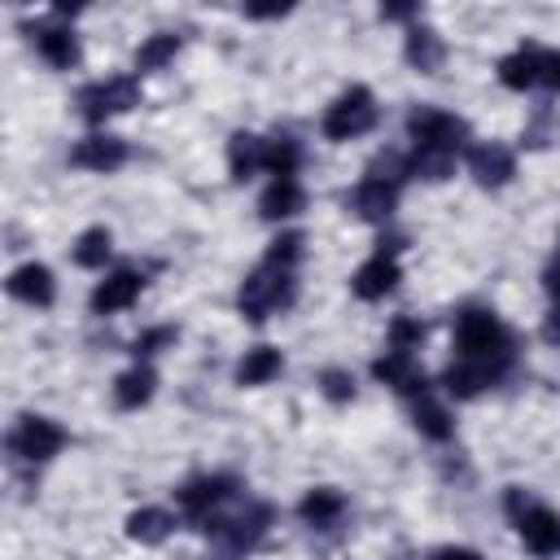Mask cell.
<instances>
[{
	"label": "cell",
	"instance_id": "obj_1",
	"mask_svg": "<svg viewBox=\"0 0 560 560\" xmlns=\"http://www.w3.org/2000/svg\"><path fill=\"white\" fill-rule=\"evenodd\" d=\"M294 294H299L294 276H290L285 267H271V263H263L254 276H245V285H241L236 307H241V316H245V320H267V312H276V307H290V303H294Z\"/></svg>",
	"mask_w": 560,
	"mask_h": 560
},
{
	"label": "cell",
	"instance_id": "obj_2",
	"mask_svg": "<svg viewBox=\"0 0 560 560\" xmlns=\"http://www.w3.org/2000/svg\"><path fill=\"white\" fill-rule=\"evenodd\" d=\"M455 346H460V360H508V333H503L499 316H490L482 307L460 316Z\"/></svg>",
	"mask_w": 560,
	"mask_h": 560
},
{
	"label": "cell",
	"instance_id": "obj_3",
	"mask_svg": "<svg viewBox=\"0 0 560 560\" xmlns=\"http://www.w3.org/2000/svg\"><path fill=\"white\" fill-rule=\"evenodd\" d=\"M377 123V101H373V93L368 88H346L333 106H329V114H325V136L329 141H355V136H364L368 127Z\"/></svg>",
	"mask_w": 560,
	"mask_h": 560
},
{
	"label": "cell",
	"instance_id": "obj_4",
	"mask_svg": "<svg viewBox=\"0 0 560 560\" xmlns=\"http://www.w3.org/2000/svg\"><path fill=\"white\" fill-rule=\"evenodd\" d=\"M407 132H412L416 145H425V149H447V154H455V149L468 141V123H464V119L442 114V110H429V106H421V110L407 114Z\"/></svg>",
	"mask_w": 560,
	"mask_h": 560
},
{
	"label": "cell",
	"instance_id": "obj_5",
	"mask_svg": "<svg viewBox=\"0 0 560 560\" xmlns=\"http://www.w3.org/2000/svg\"><path fill=\"white\" fill-rule=\"evenodd\" d=\"M132 106H141V84L136 80H110V84H88L84 93H80V114L88 119V123H106L110 114H119V110H132Z\"/></svg>",
	"mask_w": 560,
	"mask_h": 560
},
{
	"label": "cell",
	"instance_id": "obj_6",
	"mask_svg": "<svg viewBox=\"0 0 560 560\" xmlns=\"http://www.w3.org/2000/svg\"><path fill=\"white\" fill-rule=\"evenodd\" d=\"M62 447H66V434L53 421H45V416H23L14 425V434H10V451L23 455V460H32V464L53 460Z\"/></svg>",
	"mask_w": 560,
	"mask_h": 560
},
{
	"label": "cell",
	"instance_id": "obj_7",
	"mask_svg": "<svg viewBox=\"0 0 560 560\" xmlns=\"http://www.w3.org/2000/svg\"><path fill=\"white\" fill-rule=\"evenodd\" d=\"M267 525H271V508H267V503H254L249 512H241V516H232V521L210 516L202 529H215V534L223 538V547H228L232 556H241V551H249V547L267 534Z\"/></svg>",
	"mask_w": 560,
	"mask_h": 560
},
{
	"label": "cell",
	"instance_id": "obj_8",
	"mask_svg": "<svg viewBox=\"0 0 560 560\" xmlns=\"http://www.w3.org/2000/svg\"><path fill=\"white\" fill-rule=\"evenodd\" d=\"M236 495V477H193V482H184L180 490H175V503L188 512V516H197V521H210V512L219 508V503H228Z\"/></svg>",
	"mask_w": 560,
	"mask_h": 560
},
{
	"label": "cell",
	"instance_id": "obj_9",
	"mask_svg": "<svg viewBox=\"0 0 560 560\" xmlns=\"http://www.w3.org/2000/svg\"><path fill=\"white\" fill-rule=\"evenodd\" d=\"M5 290H10V299L27 303V307H49V303L58 299V285H53V271H49L45 263H23L19 271H10V280H5Z\"/></svg>",
	"mask_w": 560,
	"mask_h": 560
},
{
	"label": "cell",
	"instance_id": "obj_10",
	"mask_svg": "<svg viewBox=\"0 0 560 560\" xmlns=\"http://www.w3.org/2000/svg\"><path fill=\"white\" fill-rule=\"evenodd\" d=\"M516 529H521V538H525L529 551H538V556H556V551H560V516H556L551 508L529 503V508L516 516Z\"/></svg>",
	"mask_w": 560,
	"mask_h": 560
},
{
	"label": "cell",
	"instance_id": "obj_11",
	"mask_svg": "<svg viewBox=\"0 0 560 560\" xmlns=\"http://www.w3.org/2000/svg\"><path fill=\"white\" fill-rule=\"evenodd\" d=\"M145 290V276L141 271H114L106 276L101 285L93 290V312L97 316H114V312H127Z\"/></svg>",
	"mask_w": 560,
	"mask_h": 560
},
{
	"label": "cell",
	"instance_id": "obj_12",
	"mask_svg": "<svg viewBox=\"0 0 560 560\" xmlns=\"http://www.w3.org/2000/svg\"><path fill=\"white\" fill-rule=\"evenodd\" d=\"M468 171H473V180L482 188H499V184H508L516 175V158L503 145H473L468 149Z\"/></svg>",
	"mask_w": 560,
	"mask_h": 560
},
{
	"label": "cell",
	"instance_id": "obj_13",
	"mask_svg": "<svg viewBox=\"0 0 560 560\" xmlns=\"http://www.w3.org/2000/svg\"><path fill=\"white\" fill-rule=\"evenodd\" d=\"M351 206H355L360 219L381 223V219H390L394 206H399V184H394V180H381V175H364L360 188H355V197H351Z\"/></svg>",
	"mask_w": 560,
	"mask_h": 560
},
{
	"label": "cell",
	"instance_id": "obj_14",
	"mask_svg": "<svg viewBox=\"0 0 560 560\" xmlns=\"http://www.w3.org/2000/svg\"><path fill=\"white\" fill-rule=\"evenodd\" d=\"M503 364L508 360H460V364H451L447 368V390L455 394V399H473V394H482L499 373H503Z\"/></svg>",
	"mask_w": 560,
	"mask_h": 560
},
{
	"label": "cell",
	"instance_id": "obj_15",
	"mask_svg": "<svg viewBox=\"0 0 560 560\" xmlns=\"http://www.w3.org/2000/svg\"><path fill=\"white\" fill-rule=\"evenodd\" d=\"M373 377H377L381 386L399 390V394H421V399H425V390H429V381H425V373L412 364V355H399V351L381 355V360L373 364Z\"/></svg>",
	"mask_w": 560,
	"mask_h": 560
},
{
	"label": "cell",
	"instance_id": "obj_16",
	"mask_svg": "<svg viewBox=\"0 0 560 560\" xmlns=\"http://www.w3.org/2000/svg\"><path fill=\"white\" fill-rule=\"evenodd\" d=\"M394 285H399V263H394L390 254H373V258H368V263L355 271V280H351V290H355L364 303L386 299Z\"/></svg>",
	"mask_w": 560,
	"mask_h": 560
},
{
	"label": "cell",
	"instance_id": "obj_17",
	"mask_svg": "<svg viewBox=\"0 0 560 560\" xmlns=\"http://www.w3.org/2000/svg\"><path fill=\"white\" fill-rule=\"evenodd\" d=\"M543 62H547V53H543V49H534V45H521L516 53H508V58L499 62V80H503V88H512V93H525V88L543 84Z\"/></svg>",
	"mask_w": 560,
	"mask_h": 560
},
{
	"label": "cell",
	"instance_id": "obj_18",
	"mask_svg": "<svg viewBox=\"0 0 560 560\" xmlns=\"http://www.w3.org/2000/svg\"><path fill=\"white\" fill-rule=\"evenodd\" d=\"M71 162L84 171H119L127 162V145L119 136H88L71 149Z\"/></svg>",
	"mask_w": 560,
	"mask_h": 560
},
{
	"label": "cell",
	"instance_id": "obj_19",
	"mask_svg": "<svg viewBox=\"0 0 560 560\" xmlns=\"http://www.w3.org/2000/svg\"><path fill=\"white\" fill-rule=\"evenodd\" d=\"M442 58H447V45L434 27H412L407 32V62L421 71V75H438L442 71Z\"/></svg>",
	"mask_w": 560,
	"mask_h": 560
},
{
	"label": "cell",
	"instance_id": "obj_20",
	"mask_svg": "<svg viewBox=\"0 0 560 560\" xmlns=\"http://www.w3.org/2000/svg\"><path fill=\"white\" fill-rule=\"evenodd\" d=\"M303 188H299V180H271L267 184V193L258 197V215L263 219H290V215H299L303 210Z\"/></svg>",
	"mask_w": 560,
	"mask_h": 560
},
{
	"label": "cell",
	"instance_id": "obj_21",
	"mask_svg": "<svg viewBox=\"0 0 560 560\" xmlns=\"http://www.w3.org/2000/svg\"><path fill=\"white\" fill-rule=\"evenodd\" d=\"M154 386H158L154 368H149V364H136L132 373H123V377L114 381V403H119L123 412H136V407H145V403L154 399Z\"/></svg>",
	"mask_w": 560,
	"mask_h": 560
},
{
	"label": "cell",
	"instance_id": "obj_22",
	"mask_svg": "<svg viewBox=\"0 0 560 560\" xmlns=\"http://www.w3.org/2000/svg\"><path fill=\"white\" fill-rule=\"evenodd\" d=\"M36 49H40V58H45L49 66H58V71H71V66L80 62V40H75L66 27H45V32H36Z\"/></svg>",
	"mask_w": 560,
	"mask_h": 560
},
{
	"label": "cell",
	"instance_id": "obj_23",
	"mask_svg": "<svg viewBox=\"0 0 560 560\" xmlns=\"http://www.w3.org/2000/svg\"><path fill=\"white\" fill-rule=\"evenodd\" d=\"M263 149H267V141H258L254 132H236L228 141V171H232V180H249L263 167Z\"/></svg>",
	"mask_w": 560,
	"mask_h": 560
},
{
	"label": "cell",
	"instance_id": "obj_24",
	"mask_svg": "<svg viewBox=\"0 0 560 560\" xmlns=\"http://www.w3.org/2000/svg\"><path fill=\"white\" fill-rule=\"evenodd\" d=\"M342 512H346V499H342L333 486H316V490H307L303 503H299V516H303L307 525H333Z\"/></svg>",
	"mask_w": 560,
	"mask_h": 560
},
{
	"label": "cell",
	"instance_id": "obj_25",
	"mask_svg": "<svg viewBox=\"0 0 560 560\" xmlns=\"http://www.w3.org/2000/svg\"><path fill=\"white\" fill-rule=\"evenodd\" d=\"M171 529H175V516L162 512V508H141V512L127 516V538L132 543H145V547H158Z\"/></svg>",
	"mask_w": 560,
	"mask_h": 560
},
{
	"label": "cell",
	"instance_id": "obj_26",
	"mask_svg": "<svg viewBox=\"0 0 560 560\" xmlns=\"http://www.w3.org/2000/svg\"><path fill=\"white\" fill-rule=\"evenodd\" d=\"M280 351L276 346H254L241 364H236V386H267L276 373H280Z\"/></svg>",
	"mask_w": 560,
	"mask_h": 560
},
{
	"label": "cell",
	"instance_id": "obj_27",
	"mask_svg": "<svg viewBox=\"0 0 560 560\" xmlns=\"http://www.w3.org/2000/svg\"><path fill=\"white\" fill-rule=\"evenodd\" d=\"M299 158H303V149H299L294 136H276V141H267V149H263V167H267L276 180H294Z\"/></svg>",
	"mask_w": 560,
	"mask_h": 560
},
{
	"label": "cell",
	"instance_id": "obj_28",
	"mask_svg": "<svg viewBox=\"0 0 560 560\" xmlns=\"http://www.w3.org/2000/svg\"><path fill=\"white\" fill-rule=\"evenodd\" d=\"M451 171H455V154H447V149L416 145V154L407 158V175H421V180H447Z\"/></svg>",
	"mask_w": 560,
	"mask_h": 560
},
{
	"label": "cell",
	"instance_id": "obj_29",
	"mask_svg": "<svg viewBox=\"0 0 560 560\" xmlns=\"http://www.w3.org/2000/svg\"><path fill=\"white\" fill-rule=\"evenodd\" d=\"M416 429H421L425 438H434V442H447V438L455 434L447 407H438L434 399H421V403H416Z\"/></svg>",
	"mask_w": 560,
	"mask_h": 560
},
{
	"label": "cell",
	"instance_id": "obj_30",
	"mask_svg": "<svg viewBox=\"0 0 560 560\" xmlns=\"http://www.w3.org/2000/svg\"><path fill=\"white\" fill-rule=\"evenodd\" d=\"M180 53V36H154L136 49V71H158Z\"/></svg>",
	"mask_w": 560,
	"mask_h": 560
},
{
	"label": "cell",
	"instance_id": "obj_31",
	"mask_svg": "<svg viewBox=\"0 0 560 560\" xmlns=\"http://www.w3.org/2000/svg\"><path fill=\"white\" fill-rule=\"evenodd\" d=\"M106 258H110V232L106 228H88L75 241V263L80 267H106Z\"/></svg>",
	"mask_w": 560,
	"mask_h": 560
},
{
	"label": "cell",
	"instance_id": "obj_32",
	"mask_svg": "<svg viewBox=\"0 0 560 560\" xmlns=\"http://www.w3.org/2000/svg\"><path fill=\"white\" fill-rule=\"evenodd\" d=\"M299 258H303V232H285V236H276V241L267 245V258H263V263L290 271Z\"/></svg>",
	"mask_w": 560,
	"mask_h": 560
},
{
	"label": "cell",
	"instance_id": "obj_33",
	"mask_svg": "<svg viewBox=\"0 0 560 560\" xmlns=\"http://www.w3.org/2000/svg\"><path fill=\"white\" fill-rule=\"evenodd\" d=\"M421 338H425V329L416 320H407V316H399L390 325V351H399V355H412V346H421Z\"/></svg>",
	"mask_w": 560,
	"mask_h": 560
},
{
	"label": "cell",
	"instance_id": "obj_34",
	"mask_svg": "<svg viewBox=\"0 0 560 560\" xmlns=\"http://www.w3.org/2000/svg\"><path fill=\"white\" fill-rule=\"evenodd\" d=\"M320 390H325V399H333V403H351V399H355V377L342 373V368H329V373H320Z\"/></svg>",
	"mask_w": 560,
	"mask_h": 560
},
{
	"label": "cell",
	"instance_id": "obj_35",
	"mask_svg": "<svg viewBox=\"0 0 560 560\" xmlns=\"http://www.w3.org/2000/svg\"><path fill=\"white\" fill-rule=\"evenodd\" d=\"M171 342H175V329H171V325H162V329H145V333L132 342V355H136V360H145V355H158V351H162V346H171Z\"/></svg>",
	"mask_w": 560,
	"mask_h": 560
},
{
	"label": "cell",
	"instance_id": "obj_36",
	"mask_svg": "<svg viewBox=\"0 0 560 560\" xmlns=\"http://www.w3.org/2000/svg\"><path fill=\"white\" fill-rule=\"evenodd\" d=\"M543 342H551V346H560V303L547 312V320H543Z\"/></svg>",
	"mask_w": 560,
	"mask_h": 560
},
{
	"label": "cell",
	"instance_id": "obj_37",
	"mask_svg": "<svg viewBox=\"0 0 560 560\" xmlns=\"http://www.w3.org/2000/svg\"><path fill=\"white\" fill-rule=\"evenodd\" d=\"M543 84H551V93H560V53H547V62H543Z\"/></svg>",
	"mask_w": 560,
	"mask_h": 560
},
{
	"label": "cell",
	"instance_id": "obj_38",
	"mask_svg": "<svg viewBox=\"0 0 560 560\" xmlns=\"http://www.w3.org/2000/svg\"><path fill=\"white\" fill-rule=\"evenodd\" d=\"M434 560H482V556H477L473 547H438Z\"/></svg>",
	"mask_w": 560,
	"mask_h": 560
},
{
	"label": "cell",
	"instance_id": "obj_39",
	"mask_svg": "<svg viewBox=\"0 0 560 560\" xmlns=\"http://www.w3.org/2000/svg\"><path fill=\"white\" fill-rule=\"evenodd\" d=\"M381 19H386V23H403V19H416V5H381Z\"/></svg>",
	"mask_w": 560,
	"mask_h": 560
},
{
	"label": "cell",
	"instance_id": "obj_40",
	"mask_svg": "<svg viewBox=\"0 0 560 560\" xmlns=\"http://www.w3.org/2000/svg\"><path fill=\"white\" fill-rule=\"evenodd\" d=\"M543 285H547V294H551V299L560 303V258H556V263H551V267L543 271Z\"/></svg>",
	"mask_w": 560,
	"mask_h": 560
},
{
	"label": "cell",
	"instance_id": "obj_41",
	"mask_svg": "<svg viewBox=\"0 0 560 560\" xmlns=\"http://www.w3.org/2000/svg\"><path fill=\"white\" fill-rule=\"evenodd\" d=\"M245 14H249V19H285L290 5H249Z\"/></svg>",
	"mask_w": 560,
	"mask_h": 560
}]
</instances>
